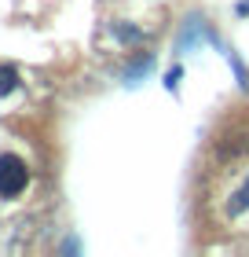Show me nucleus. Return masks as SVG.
<instances>
[{"instance_id": "2", "label": "nucleus", "mask_w": 249, "mask_h": 257, "mask_svg": "<svg viewBox=\"0 0 249 257\" xmlns=\"http://www.w3.org/2000/svg\"><path fill=\"white\" fill-rule=\"evenodd\" d=\"M242 209H249V180H245V184H242V188H238V195H234V198H231V206H227V213H231V217H238V213H242Z\"/></svg>"}, {"instance_id": "1", "label": "nucleus", "mask_w": 249, "mask_h": 257, "mask_svg": "<svg viewBox=\"0 0 249 257\" xmlns=\"http://www.w3.org/2000/svg\"><path fill=\"white\" fill-rule=\"evenodd\" d=\"M26 180H30L26 162H22L19 155H0V195L4 198L19 195L22 188H26Z\"/></svg>"}, {"instance_id": "3", "label": "nucleus", "mask_w": 249, "mask_h": 257, "mask_svg": "<svg viewBox=\"0 0 249 257\" xmlns=\"http://www.w3.org/2000/svg\"><path fill=\"white\" fill-rule=\"evenodd\" d=\"M15 85H19V74H15L11 66H0V96L15 92Z\"/></svg>"}, {"instance_id": "5", "label": "nucleus", "mask_w": 249, "mask_h": 257, "mask_svg": "<svg viewBox=\"0 0 249 257\" xmlns=\"http://www.w3.org/2000/svg\"><path fill=\"white\" fill-rule=\"evenodd\" d=\"M180 77H183V70H180V66H176V70H172V74H169V77H165V88H169V92H176V85H180Z\"/></svg>"}, {"instance_id": "6", "label": "nucleus", "mask_w": 249, "mask_h": 257, "mask_svg": "<svg viewBox=\"0 0 249 257\" xmlns=\"http://www.w3.org/2000/svg\"><path fill=\"white\" fill-rule=\"evenodd\" d=\"M117 37H121V41H136V37H139V30H132V26H121V30H117Z\"/></svg>"}, {"instance_id": "4", "label": "nucleus", "mask_w": 249, "mask_h": 257, "mask_svg": "<svg viewBox=\"0 0 249 257\" xmlns=\"http://www.w3.org/2000/svg\"><path fill=\"white\" fill-rule=\"evenodd\" d=\"M150 63H154L150 55H147V59H139V63H136V66L125 74V85H136V77H139V74H147V70H150Z\"/></svg>"}]
</instances>
